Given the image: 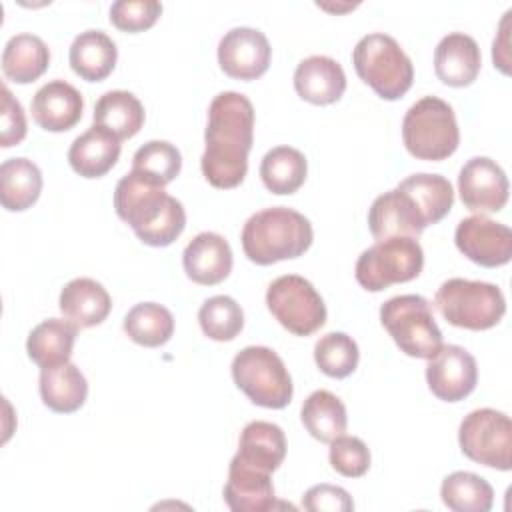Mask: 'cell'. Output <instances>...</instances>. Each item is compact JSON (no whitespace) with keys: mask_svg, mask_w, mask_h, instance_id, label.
<instances>
[{"mask_svg":"<svg viewBox=\"0 0 512 512\" xmlns=\"http://www.w3.org/2000/svg\"><path fill=\"white\" fill-rule=\"evenodd\" d=\"M254 140V106L234 90L214 96L204 132L202 174L214 188H236L248 172V152Z\"/></svg>","mask_w":512,"mask_h":512,"instance_id":"1","label":"cell"},{"mask_svg":"<svg viewBox=\"0 0 512 512\" xmlns=\"http://www.w3.org/2000/svg\"><path fill=\"white\" fill-rule=\"evenodd\" d=\"M114 208L148 246L162 248L172 244L186 226L182 202L170 196L164 186L150 182L134 170L118 180L114 188Z\"/></svg>","mask_w":512,"mask_h":512,"instance_id":"2","label":"cell"},{"mask_svg":"<svg viewBox=\"0 0 512 512\" xmlns=\"http://www.w3.org/2000/svg\"><path fill=\"white\" fill-rule=\"evenodd\" d=\"M240 240L248 260L268 266L302 256L314 240V230L310 220L298 210L272 206L246 220Z\"/></svg>","mask_w":512,"mask_h":512,"instance_id":"3","label":"cell"},{"mask_svg":"<svg viewBox=\"0 0 512 512\" xmlns=\"http://www.w3.org/2000/svg\"><path fill=\"white\" fill-rule=\"evenodd\" d=\"M352 64L362 82L380 98H402L414 80V66L400 44L384 32L362 36L352 50Z\"/></svg>","mask_w":512,"mask_h":512,"instance_id":"4","label":"cell"},{"mask_svg":"<svg viewBox=\"0 0 512 512\" xmlns=\"http://www.w3.org/2000/svg\"><path fill=\"white\" fill-rule=\"evenodd\" d=\"M402 140L418 160H444L460 144V130L452 106L438 96L416 100L404 114Z\"/></svg>","mask_w":512,"mask_h":512,"instance_id":"5","label":"cell"},{"mask_svg":"<svg viewBox=\"0 0 512 512\" xmlns=\"http://www.w3.org/2000/svg\"><path fill=\"white\" fill-rule=\"evenodd\" d=\"M442 318L458 328L488 330L506 314V298L492 282L450 278L434 294Z\"/></svg>","mask_w":512,"mask_h":512,"instance_id":"6","label":"cell"},{"mask_svg":"<svg viewBox=\"0 0 512 512\" xmlns=\"http://www.w3.org/2000/svg\"><path fill=\"white\" fill-rule=\"evenodd\" d=\"M234 384L256 404L280 410L290 404L294 386L284 360L268 346H246L232 358Z\"/></svg>","mask_w":512,"mask_h":512,"instance_id":"7","label":"cell"},{"mask_svg":"<svg viewBox=\"0 0 512 512\" xmlns=\"http://www.w3.org/2000/svg\"><path fill=\"white\" fill-rule=\"evenodd\" d=\"M380 322L396 346L412 356L430 360L442 348V332L430 302L420 294H400L380 306Z\"/></svg>","mask_w":512,"mask_h":512,"instance_id":"8","label":"cell"},{"mask_svg":"<svg viewBox=\"0 0 512 512\" xmlns=\"http://www.w3.org/2000/svg\"><path fill=\"white\" fill-rule=\"evenodd\" d=\"M424 266V250L416 238H384L366 248L356 260V280L368 292L414 280Z\"/></svg>","mask_w":512,"mask_h":512,"instance_id":"9","label":"cell"},{"mask_svg":"<svg viewBox=\"0 0 512 512\" xmlns=\"http://www.w3.org/2000/svg\"><path fill=\"white\" fill-rule=\"evenodd\" d=\"M266 306L272 316L292 334L310 336L326 322V304L304 276L284 274L270 282Z\"/></svg>","mask_w":512,"mask_h":512,"instance_id":"10","label":"cell"},{"mask_svg":"<svg viewBox=\"0 0 512 512\" xmlns=\"http://www.w3.org/2000/svg\"><path fill=\"white\" fill-rule=\"evenodd\" d=\"M458 444L466 458L488 468L508 472L512 468V422L494 408H478L464 416L458 428Z\"/></svg>","mask_w":512,"mask_h":512,"instance_id":"11","label":"cell"},{"mask_svg":"<svg viewBox=\"0 0 512 512\" xmlns=\"http://www.w3.org/2000/svg\"><path fill=\"white\" fill-rule=\"evenodd\" d=\"M456 248L484 268L504 266L512 258V230L484 214L462 218L454 232Z\"/></svg>","mask_w":512,"mask_h":512,"instance_id":"12","label":"cell"},{"mask_svg":"<svg viewBox=\"0 0 512 512\" xmlns=\"http://www.w3.org/2000/svg\"><path fill=\"white\" fill-rule=\"evenodd\" d=\"M272 48L264 32L250 26L230 28L218 42V64L230 78L256 80L270 66Z\"/></svg>","mask_w":512,"mask_h":512,"instance_id":"13","label":"cell"},{"mask_svg":"<svg viewBox=\"0 0 512 512\" xmlns=\"http://www.w3.org/2000/svg\"><path fill=\"white\" fill-rule=\"evenodd\" d=\"M508 176L502 166L488 156L470 158L458 174L462 204L472 212H498L508 202Z\"/></svg>","mask_w":512,"mask_h":512,"instance_id":"14","label":"cell"},{"mask_svg":"<svg viewBox=\"0 0 512 512\" xmlns=\"http://www.w3.org/2000/svg\"><path fill=\"white\" fill-rule=\"evenodd\" d=\"M426 382L436 398L460 402L476 388V358L458 344H442L426 366Z\"/></svg>","mask_w":512,"mask_h":512,"instance_id":"15","label":"cell"},{"mask_svg":"<svg viewBox=\"0 0 512 512\" xmlns=\"http://www.w3.org/2000/svg\"><path fill=\"white\" fill-rule=\"evenodd\" d=\"M368 226L376 240L408 236L418 238L426 222L414 200L400 188H392L374 198L368 210Z\"/></svg>","mask_w":512,"mask_h":512,"instance_id":"16","label":"cell"},{"mask_svg":"<svg viewBox=\"0 0 512 512\" xmlns=\"http://www.w3.org/2000/svg\"><path fill=\"white\" fill-rule=\"evenodd\" d=\"M30 110L40 128L48 132H64L80 122L84 100L72 84L56 78L36 90Z\"/></svg>","mask_w":512,"mask_h":512,"instance_id":"17","label":"cell"},{"mask_svg":"<svg viewBox=\"0 0 512 512\" xmlns=\"http://www.w3.org/2000/svg\"><path fill=\"white\" fill-rule=\"evenodd\" d=\"M186 276L204 286H214L228 278L232 270V248L218 232L196 234L182 252Z\"/></svg>","mask_w":512,"mask_h":512,"instance_id":"18","label":"cell"},{"mask_svg":"<svg viewBox=\"0 0 512 512\" xmlns=\"http://www.w3.org/2000/svg\"><path fill=\"white\" fill-rule=\"evenodd\" d=\"M294 88L302 100L316 106H326L342 98L346 90V74L338 60L324 54H314L300 60L296 66Z\"/></svg>","mask_w":512,"mask_h":512,"instance_id":"19","label":"cell"},{"mask_svg":"<svg viewBox=\"0 0 512 512\" xmlns=\"http://www.w3.org/2000/svg\"><path fill=\"white\" fill-rule=\"evenodd\" d=\"M224 500L234 512L272 510L276 506V496L270 472L248 466L234 456L228 468Z\"/></svg>","mask_w":512,"mask_h":512,"instance_id":"20","label":"cell"},{"mask_svg":"<svg viewBox=\"0 0 512 512\" xmlns=\"http://www.w3.org/2000/svg\"><path fill=\"white\" fill-rule=\"evenodd\" d=\"M482 66L478 42L464 32L446 34L434 50L436 76L454 88L470 86Z\"/></svg>","mask_w":512,"mask_h":512,"instance_id":"21","label":"cell"},{"mask_svg":"<svg viewBox=\"0 0 512 512\" xmlns=\"http://www.w3.org/2000/svg\"><path fill=\"white\" fill-rule=\"evenodd\" d=\"M58 306L62 316L76 328H92L106 320L112 310V298L100 282L82 276L62 288Z\"/></svg>","mask_w":512,"mask_h":512,"instance_id":"22","label":"cell"},{"mask_svg":"<svg viewBox=\"0 0 512 512\" xmlns=\"http://www.w3.org/2000/svg\"><path fill=\"white\" fill-rule=\"evenodd\" d=\"M120 158V140L102 126H90L76 136L68 148V162L72 170L84 178H100Z\"/></svg>","mask_w":512,"mask_h":512,"instance_id":"23","label":"cell"},{"mask_svg":"<svg viewBox=\"0 0 512 512\" xmlns=\"http://www.w3.org/2000/svg\"><path fill=\"white\" fill-rule=\"evenodd\" d=\"M234 456L248 466L272 474L280 468L286 456L284 430L278 424L266 420L248 422L240 432L238 452Z\"/></svg>","mask_w":512,"mask_h":512,"instance_id":"24","label":"cell"},{"mask_svg":"<svg viewBox=\"0 0 512 512\" xmlns=\"http://www.w3.org/2000/svg\"><path fill=\"white\" fill-rule=\"evenodd\" d=\"M68 60L74 74L88 82H100L114 70L118 48L106 32L90 28L72 40Z\"/></svg>","mask_w":512,"mask_h":512,"instance_id":"25","label":"cell"},{"mask_svg":"<svg viewBox=\"0 0 512 512\" xmlns=\"http://www.w3.org/2000/svg\"><path fill=\"white\" fill-rule=\"evenodd\" d=\"M40 398L52 412H76L88 396V382L80 368L72 362L40 370Z\"/></svg>","mask_w":512,"mask_h":512,"instance_id":"26","label":"cell"},{"mask_svg":"<svg viewBox=\"0 0 512 512\" xmlns=\"http://www.w3.org/2000/svg\"><path fill=\"white\" fill-rule=\"evenodd\" d=\"M78 328L66 318H48L36 324L26 338L28 358L40 368L70 362Z\"/></svg>","mask_w":512,"mask_h":512,"instance_id":"27","label":"cell"},{"mask_svg":"<svg viewBox=\"0 0 512 512\" xmlns=\"http://www.w3.org/2000/svg\"><path fill=\"white\" fill-rule=\"evenodd\" d=\"M50 64V50L46 42L30 32L14 34L2 50V72L16 84H30L38 80Z\"/></svg>","mask_w":512,"mask_h":512,"instance_id":"28","label":"cell"},{"mask_svg":"<svg viewBox=\"0 0 512 512\" xmlns=\"http://www.w3.org/2000/svg\"><path fill=\"white\" fill-rule=\"evenodd\" d=\"M42 192L40 168L24 158H8L0 166V202L10 212L30 208Z\"/></svg>","mask_w":512,"mask_h":512,"instance_id":"29","label":"cell"},{"mask_svg":"<svg viewBox=\"0 0 512 512\" xmlns=\"http://www.w3.org/2000/svg\"><path fill=\"white\" fill-rule=\"evenodd\" d=\"M94 124L112 132L118 140L132 138L144 124V106L128 90L104 92L94 106Z\"/></svg>","mask_w":512,"mask_h":512,"instance_id":"30","label":"cell"},{"mask_svg":"<svg viewBox=\"0 0 512 512\" xmlns=\"http://www.w3.org/2000/svg\"><path fill=\"white\" fill-rule=\"evenodd\" d=\"M300 418L310 436L326 444L342 436L348 426L346 406L330 390H314L304 400L300 408Z\"/></svg>","mask_w":512,"mask_h":512,"instance_id":"31","label":"cell"},{"mask_svg":"<svg viewBox=\"0 0 512 512\" xmlns=\"http://www.w3.org/2000/svg\"><path fill=\"white\" fill-rule=\"evenodd\" d=\"M396 188L404 190L414 200L426 226L440 222L454 204L452 184L440 174L418 172L404 178Z\"/></svg>","mask_w":512,"mask_h":512,"instance_id":"32","label":"cell"},{"mask_svg":"<svg viewBox=\"0 0 512 512\" xmlns=\"http://www.w3.org/2000/svg\"><path fill=\"white\" fill-rule=\"evenodd\" d=\"M306 174V156L292 146H276L260 162V178L272 194H294L304 184Z\"/></svg>","mask_w":512,"mask_h":512,"instance_id":"33","label":"cell"},{"mask_svg":"<svg viewBox=\"0 0 512 512\" xmlns=\"http://www.w3.org/2000/svg\"><path fill=\"white\" fill-rule=\"evenodd\" d=\"M122 326L132 342L146 348H158L172 338L174 316L158 302H140L126 312Z\"/></svg>","mask_w":512,"mask_h":512,"instance_id":"34","label":"cell"},{"mask_svg":"<svg viewBox=\"0 0 512 512\" xmlns=\"http://www.w3.org/2000/svg\"><path fill=\"white\" fill-rule=\"evenodd\" d=\"M440 498L454 512H488L494 504V490L482 476L458 470L442 480Z\"/></svg>","mask_w":512,"mask_h":512,"instance_id":"35","label":"cell"},{"mask_svg":"<svg viewBox=\"0 0 512 512\" xmlns=\"http://www.w3.org/2000/svg\"><path fill=\"white\" fill-rule=\"evenodd\" d=\"M182 168L180 150L166 140H150L132 156V170L158 186L170 184Z\"/></svg>","mask_w":512,"mask_h":512,"instance_id":"36","label":"cell"},{"mask_svg":"<svg viewBox=\"0 0 512 512\" xmlns=\"http://www.w3.org/2000/svg\"><path fill=\"white\" fill-rule=\"evenodd\" d=\"M198 322L204 336H208L210 340L230 342L244 328V312L234 298L218 294L204 300L198 310Z\"/></svg>","mask_w":512,"mask_h":512,"instance_id":"37","label":"cell"},{"mask_svg":"<svg viewBox=\"0 0 512 512\" xmlns=\"http://www.w3.org/2000/svg\"><path fill=\"white\" fill-rule=\"evenodd\" d=\"M358 344L344 332H328L314 344V362L330 378H346L358 366Z\"/></svg>","mask_w":512,"mask_h":512,"instance_id":"38","label":"cell"},{"mask_svg":"<svg viewBox=\"0 0 512 512\" xmlns=\"http://www.w3.org/2000/svg\"><path fill=\"white\" fill-rule=\"evenodd\" d=\"M328 460L332 468L346 478H360L370 468V450L356 436H338L330 442Z\"/></svg>","mask_w":512,"mask_h":512,"instance_id":"39","label":"cell"},{"mask_svg":"<svg viewBox=\"0 0 512 512\" xmlns=\"http://www.w3.org/2000/svg\"><path fill=\"white\" fill-rule=\"evenodd\" d=\"M162 14L158 0H116L110 6V22L124 32H142L156 24Z\"/></svg>","mask_w":512,"mask_h":512,"instance_id":"40","label":"cell"},{"mask_svg":"<svg viewBox=\"0 0 512 512\" xmlns=\"http://www.w3.org/2000/svg\"><path fill=\"white\" fill-rule=\"evenodd\" d=\"M26 136V116L22 104L12 96L10 88L2 84V112H0V146L10 148Z\"/></svg>","mask_w":512,"mask_h":512,"instance_id":"41","label":"cell"},{"mask_svg":"<svg viewBox=\"0 0 512 512\" xmlns=\"http://www.w3.org/2000/svg\"><path fill=\"white\" fill-rule=\"evenodd\" d=\"M302 508L310 512H350L354 510V502L340 486L316 484L304 492Z\"/></svg>","mask_w":512,"mask_h":512,"instance_id":"42","label":"cell"},{"mask_svg":"<svg viewBox=\"0 0 512 512\" xmlns=\"http://www.w3.org/2000/svg\"><path fill=\"white\" fill-rule=\"evenodd\" d=\"M510 14L512 10H506L504 12V18L500 20V26H498V34L494 36V42H492V60H494V66H498L504 74L510 72V52H508V20H510Z\"/></svg>","mask_w":512,"mask_h":512,"instance_id":"43","label":"cell"}]
</instances>
